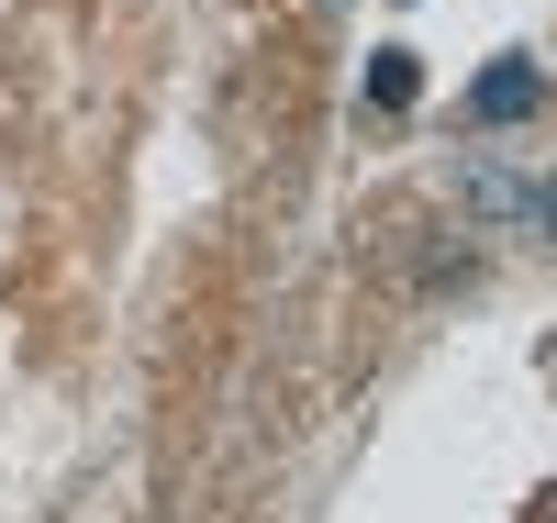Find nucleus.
Returning a JSON list of instances; mask_svg holds the SVG:
<instances>
[{"label": "nucleus", "instance_id": "f257e3e1", "mask_svg": "<svg viewBox=\"0 0 557 523\" xmlns=\"http://www.w3.org/2000/svg\"><path fill=\"white\" fill-rule=\"evenodd\" d=\"M535 101H546L535 57H491V67H480V89H469V123H524Z\"/></svg>", "mask_w": 557, "mask_h": 523}, {"label": "nucleus", "instance_id": "20e7f679", "mask_svg": "<svg viewBox=\"0 0 557 523\" xmlns=\"http://www.w3.org/2000/svg\"><path fill=\"white\" fill-rule=\"evenodd\" d=\"M535 234H557V167L535 178Z\"/></svg>", "mask_w": 557, "mask_h": 523}, {"label": "nucleus", "instance_id": "7ed1b4c3", "mask_svg": "<svg viewBox=\"0 0 557 523\" xmlns=\"http://www.w3.org/2000/svg\"><path fill=\"white\" fill-rule=\"evenodd\" d=\"M412 89H424L412 57H368V101H380V112H412Z\"/></svg>", "mask_w": 557, "mask_h": 523}, {"label": "nucleus", "instance_id": "f03ea898", "mask_svg": "<svg viewBox=\"0 0 557 523\" xmlns=\"http://www.w3.org/2000/svg\"><path fill=\"white\" fill-rule=\"evenodd\" d=\"M469 212H480V223H535V189H524L513 167H480V178H469Z\"/></svg>", "mask_w": 557, "mask_h": 523}]
</instances>
